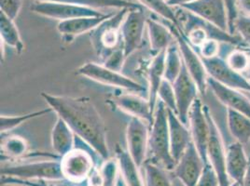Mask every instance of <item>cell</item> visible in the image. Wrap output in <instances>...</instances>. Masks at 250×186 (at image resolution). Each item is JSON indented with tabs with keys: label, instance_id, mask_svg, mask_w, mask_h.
I'll use <instances>...</instances> for the list:
<instances>
[{
	"label": "cell",
	"instance_id": "50",
	"mask_svg": "<svg viewBox=\"0 0 250 186\" xmlns=\"http://www.w3.org/2000/svg\"><path fill=\"white\" fill-rule=\"evenodd\" d=\"M246 77L249 79V81H250V70H249V72H248V74H246Z\"/></svg>",
	"mask_w": 250,
	"mask_h": 186
},
{
	"label": "cell",
	"instance_id": "10",
	"mask_svg": "<svg viewBox=\"0 0 250 186\" xmlns=\"http://www.w3.org/2000/svg\"><path fill=\"white\" fill-rule=\"evenodd\" d=\"M30 9L41 16L60 21L81 17H101L104 15L98 10L92 8L51 1H36Z\"/></svg>",
	"mask_w": 250,
	"mask_h": 186
},
{
	"label": "cell",
	"instance_id": "51",
	"mask_svg": "<svg viewBox=\"0 0 250 186\" xmlns=\"http://www.w3.org/2000/svg\"><path fill=\"white\" fill-rule=\"evenodd\" d=\"M230 186H240L239 184H237V183H232Z\"/></svg>",
	"mask_w": 250,
	"mask_h": 186
},
{
	"label": "cell",
	"instance_id": "25",
	"mask_svg": "<svg viewBox=\"0 0 250 186\" xmlns=\"http://www.w3.org/2000/svg\"><path fill=\"white\" fill-rule=\"evenodd\" d=\"M116 158L119 169L126 186H145L139 172V167L132 156L120 145L116 146Z\"/></svg>",
	"mask_w": 250,
	"mask_h": 186
},
{
	"label": "cell",
	"instance_id": "33",
	"mask_svg": "<svg viewBox=\"0 0 250 186\" xmlns=\"http://www.w3.org/2000/svg\"><path fill=\"white\" fill-rule=\"evenodd\" d=\"M141 6L153 11L159 16L170 21L173 25L180 27V21L178 20L174 9L167 3V0H137Z\"/></svg>",
	"mask_w": 250,
	"mask_h": 186
},
{
	"label": "cell",
	"instance_id": "20",
	"mask_svg": "<svg viewBox=\"0 0 250 186\" xmlns=\"http://www.w3.org/2000/svg\"><path fill=\"white\" fill-rule=\"evenodd\" d=\"M250 165V158L246 155L244 145L234 141L226 146V169L229 180L240 186Z\"/></svg>",
	"mask_w": 250,
	"mask_h": 186
},
{
	"label": "cell",
	"instance_id": "5",
	"mask_svg": "<svg viewBox=\"0 0 250 186\" xmlns=\"http://www.w3.org/2000/svg\"><path fill=\"white\" fill-rule=\"evenodd\" d=\"M130 9H122L101 22L91 32V42L96 55L104 59L122 45L121 28L125 16Z\"/></svg>",
	"mask_w": 250,
	"mask_h": 186
},
{
	"label": "cell",
	"instance_id": "35",
	"mask_svg": "<svg viewBox=\"0 0 250 186\" xmlns=\"http://www.w3.org/2000/svg\"><path fill=\"white\" fill-rule=\"evenodd\" d=\"M224 59L232 70L244 75L250 70V53L243 48L233 49Z\"/></svg>",
	"mask_w": 250,
	"mask_h": 186
},
{
	"label": "cell",
	"instance_id": "9",
	"mask_svg": "<svg viewBox=\"0 0 250 186\" xmlns=\"http://www.w3.org/2000/svg\"><path fill=\"white\" fill-rule=\"evenodd\" d=\"M171 31L174 34L175 39L181 53L182 61L187 68L188 72L189 73V74L196 83L199 93L205 94L207 88L208 87V74L202 58L200 57L197 51H195V49L188 43L180 27L174 25V28H172Z\"/></svg>",
	"mask_w": 250,
	"mask_h": 186
},
{
	"label": "cell",
	"instance_id": "8",
	"mask_svg": "<svg viewBox=\"0 0 250 186\" xmlns=\"http://www.w3.org/2000/svg\"><path fill=\"white\" fill-rule=\"evenodd\" d=\"M209 127L208 143V163L215 170L219 186H230L229 176L226 169V146L223 144L219 128L210 112L208 106H204Z\"/></svg>",
	"mask_w": 250,
	"mask_h": 186
},
{
	"label": "cell",
	"instance_id": "49",
	"mask_svg": "<svg viewBox=\"0 0 250 186\" xmlns=\"http://www.w3.org/2000/svg\"><path fill=\"white\" fill-rule=\"evenodd\" d=\"M1 186H24L20 185H14V184H1Z\"/></svg>",
	"mask_w": 250,
	"mask_h": 186
},
{
	"label": "cell",
	"instance_id": "17",
	"mask_svg": "<svg viewBox=\"0 0 250 186\" xmlns=\"http://www.w3.org/2000/svg\"><path fill=\"white\" fill-rule=\"evenodd\" d=\"M180 9L188 11L224 31H228V12L224 0H196Z\"/></svg>",
	"mask_w": 250,
	"mask_h": 186
},
{
	"label": "cell",
	"instance_id": "30",
	"mask_svg": "<svg viewBox=\"0 0 250 186\" xmlns=\"http://www.w3.org/2000/svg\"><path fill=\"white\" fill-rule=\"evenodd\" d=\"M35 1H51V2H60L83 6L92 9H104V8H113V9H141L143 6L130 2L128 0H35Z\"/></svg>",
	"mask_w": 250,
	"mask_h": 186
},
{
	"label": "cell",
	"instance_id": "32",
	"mask_svg": "<svg viewBox=\"0 0 250 186\" xmlns=\"http://www.w3.org/2000/svg\"><path fill=\"white\" fill-rule=\"evenodd\" d=\"M52 111V108H45L40 111H35L28 114H19V115H6V114H1L0 117V130H1V134L4 133H10L12 130L15 128L19 127L20 125L27 122L31 119L40 117L42 115L49 114Z\"/></svg>",
	"mask_w": 250,
	"mask_h": 186
},
{
	"label": "cell",
	"instance_id": "23",
	"mask_svg": "<svg viewBox=\"0 0 250 186\" xmlns=\"http://www.w3.org/2000/svg\"><path fill=\"white\" fill-rule=\"evenodd\" d=\"M52 146L53 151L59 157H62L75 147L76 135L61 117L57 116L52 129Z\"/></svg>",
	"mask_w": 250,
	"mask_h": 186
},
{
	"label": "cell",
	"instance_id": "12",
	"mask_svg": "<svg viewBox=\"0 0 250 186\" xmlns=\"http://www.w3.org/2000/svg\"><path fill=\"white\" fill-rule=\"evenodd\" d=\"M176 96L177 114L178 118L185 125L188 122V114L192 104L198 99L199 90L197 85L183 62L181 72L176 81L173 83Z\"/></svg>",
	"mask_w": 250,
	"mask_h": 186
},
{
	"label": "cell",
	"instance_id": "3",
	"mask_svg": "<svg viewBox=\"0 0 250 186\" xmlns=\"http://www.w3.org/2000/svg\"><path fill=\"white\" fill-rule=\"evenodd\" d=\"M181 10L183 11V23L180 24V28L188 43L194 49H199L203 43L208 39H214L220 43H226L243 49L248 47L239 36L231 35L229 32L220 29L218 26L201 19L188 11L183 9Z\"/></svg>",
	"mask_w": 250,
	"mask_h": 186
},
{
	"label": "cell",
	"instance_id": "21",
	"mask_svg": "<svg viewBox=\"0 0 250 186\" xmlns=\"http://www.w3.org/2000/svg\"><path fill=\"white\" fill-rule=\"evenodd\" d=\"M168 125H169V138L170 149L174 159L178 161L192 142L189 130L186 125L178 118L177 114L168 109Z\"/></svg>",
	"mask_w": 250,
	"mask_h": 186
},
{
	"label": "cell",
	"instance_id": "39",
	"mask_svg": "<svg viewBox=\"0 0 250 186\" xmlns=\"http://www.w3.org/2000/svg\"><path fill=\"white\" fill-rule=\"evenodd\" d=\"M125 59H126V56H125V51L123 49V46H121L111 52L104 59L103 64L108 69L120 72L124 66Z\"/></svg>",
	"mask_w": 250,
	"mask_h": 186
},
{
	"label": "cell",
	"instance_id": "19",
	"mask_svg": "<svg viewBox=\"0 0 250 186\" xmlns=\"http://www.w3.org/2000/svg\"><path fill=\"white\" fill-rule=\"evenodd\" d=\"M208 86L221 104L250 118V100L241 91L226 87L209 76Z\"/></svg>",
	"mask_w": 250,
	"mask_h": 186
},
{
	"label": "cell",
	"instance_id": "44",
	"mask_svg": "<svg viewBox=\"0 0 250 186\" xmlns=\"http://www.w3.org/2000/svg\"><path fill=\"white\" fill-rule=\"evenodd\" d=\"M226 9L228 12V31L229 34L234 35V23L239 15L238 7H237V0H224Z\"/></svg>",
	"mask_w": 250,
	"mask_h": 186
},
{
	"label": "cell",
	"instance_id": "43",
	"mask_svg": "<svg viewBox=\"0 0 250 186\" xmlns=\"http://www.w3.org/2000/svg\"><path fill=\"white\" fill-rule=\"evenodd\" d=\"M195 186H219L217 174L209 163L205 166L204 172Z\"/></svg>",
	"mask_w": 250,
	"mask_h": 186
},
{
	"label": "cell",
	"instance_id": "15",
	"mask_svg": "<svg viewBox=\"0 0 250 186\" xmlns=\"http://www.w3.org/2000/svg\"><path fill=\"white\" fill-rule=\"evenodd\" d=\"M106 103L125 114L136 117L151 126L154 120V111L149 101L135 93L116 94L107 98Z\"/></svg>",
	"mask_w": 250,
	"mask_h": 186
},
{
	"label": "cell",
	"instance_id": "24",
	"mask_svg": "<svg viewBox=\"0 0 250 186\" xmlns=\"http://www.w3.org/2000/svg\"><path fill=\"white\" fill-rule=\"evenodd\" d=\"M167 50L155 54L147 71L148 79V101L152 110L155 112L158 102V91L165 79V60Z\"/></svg>",
	"mask_w": 250,
	"mask_h": 186
},
{
	"label": "cell",
	"instance_id": "26",
	"mask_svg": "<svg viewBox=\"0 0 250 186\" xmlns=\"http://www.w3.org/2000/svg\"><path fill=\"white\" fill-rule=\"evenodd\" d=\"M146 27L148 31L150 49L154 54L166 51L176 40L173 32L156 20L147 19Z\"/></svg>",
	"mask_w": 250,
	"mask_h": 186
},
{
	"label": "cell",
	"instance_id": "18",
	"mask_svg": "<svg viewBox=\"0 0 250 186\" xmlns=\"http://www.w3.org/2000/svg\"><path fill=\"white\" fill-rule=\"evenodd\" d=\"M204 106L205 104H202L199 99L194 102L188 114V125L192 142L197 148L204 162L208 164L209 127Z\"/></svg>",
	"mask_w": 250,
	"mask_h": 186
},
{
	"label": "cell",
	"instance_id": "16",
	"mask_svg": "<svg viewBox=\"0 0 250 186\" xmlns=\"http://www.w3.org/2000/svg\"><path fill=\"white\" fill-rule=\"evenodd\" d=\"M206 163L191 142L177 161L173 170L177 180L184 186H195L204 172Z\"/></svg>",
	"mask_w": 250,
	"mask_h": 186
},
{
	"label": "cell",
	"instance_id": "22",
	"mask_svg": "<svg viewBox=\"0 0 250 186\" xmlns=\"http://www.w3.org/2000/svg\"><path fill=\"white\" fill-rule=\"evenodd\" d=\"M112 14L113 13H108L101 17H81L68 21H59L57 24V30L61 34L64 42L70 43L76 37L94 30L101 22L109 18Z\"/></svg>",
	"mask_w": 250,
	"mask_h": 186
},
{
	"label": "cell",
	"instance_id": "2",
	"mask_svg": "<svg viewBox=\"0 0 250 186\" xmlns=\"http://www.w3.org/2000/svg\"><path fill=\"white\" fill-rule=\"evenodd\" d=\"M103 159L90 145L76 136L75 147L60 158L63 179L83 185Z\"/></svg>",
	"mask_w": 250,
	"mask_h": 186
},
{
	"label": "cell",
	"instance_id": "11",
	"mask_svg": "<svg viewBox=\"0 0 250 186\" xmlns=\"http://www.w3.org/2000/svg\"><path fill=\"white\" fill-rule=\"evenodd\" d=\"M146 20L143 8L132 9L127 12L121 28L122 45L126 58L141 47Z\"/></svg>",
	"mask_w": 250,
	"mask_h": 186
},
{
	"label": "cell",
	"instance_id": "4",
	"mask_svg": "<svg viewBox=\"0 0 250 186\" xmlns=\"http://www.w3.org/2000/svg\"><path fill=\"white\" fill-rule=\"evenodd\" d=\"M148 153L151 155L150 161L168 171L175 169L177 161L172 156L170 149L168 109L159 100L154 112V120L149 131Z\"/></svg>",
	"mask_w": 250,
	"mask_h": 186
},
{
	"label": "cell",
	"instance_id": "40",
	"mask_svg": "<svg viewBox=\"0 0 250 186\" xmlns=\"http://www.w3.org/2000/svg\"><path fill=\"white\" fill-rule=\"evenodd\" d=\"M234 29L238 32L244 43L250 47V16L239 14L234 23Z\"/></svg>",
	"mask_w": 250,
	"mask_h": 186
},
{
	"label": "cell",
	"instance_id": "34",
	"mask_svg": "<svg viewBox=\"0 0 250 186\" xmlns=\"http://www.w3.org/2000/svg\"><path fill=\"white\" fill-rule=\"evenodd\" d=\"M143 166L145 170V186H173L164 167L152 161H146Z\"/></svg>",
	"mask_w": 250,
	"mask_h": 186
},
{
	"label": "cell",
	"instance_id": "27",
	"mask_svg": "<svg viewBox=\"0 0 250 186\" xmlns=\"http://www.w3.org/2000/svg\"><path fill=\"white\" fill-rule=\"evenodd\" d=\"M227 125L229 133L236 142L245 145L250 143V118L227 108Z\"/></svg>",
	"mask_w": 250,
	"mask_h": 186
},
{
	"label": "cell",
	"instance_id": "6",
	"mask_svg": "<svg viewBox=\"0 0 250 186\" xmlns=\"http://www.w3.org/2000/svg\"><path fill=\"white\" fill-rule=\"evenodd\" d=\"M76 73L79 75L87 77L95 82L122 89L129 93H140L146 91V89L141 84L123 74L121 72L108 69L104 64L86 62L80 66Z\"/></svg>",
	"mask_w": 250,
	"mask_h": 186
},
{
	"label": "cell",
	"instance_id": "42",
	"mask_svg": "<svg viewBox=\"0 0 250 186\" xmlns=\"http://www.w3.org/2000/svg\"><path fill=\"white\" fill-rule=\"evenodd\" d=\"M197 52L202 59H211L218 57L220 54V42L208 39L202 44Z\"/></svg>",
	"mask_w": 250,
	"mask_h": 186
},
{
	"label": "cell",
	"instance_id": "38",
	"mask_svg": "<svg viewBox=\"0 0 250 186\" xmlns=\"http://www.w3.org/2000/svg\"><path fill=\"white\" fill-rule=\"evenodd\" d=\"M158 99L167 107V109L177 114V104L176 96L173 88V84L164 79L158 91Z\"/></svg>",
	"mask_w": 250,
	"mask_h": 186
},
{
	"label": "cell",
	"instance_id": "46",
	"mask_svg": "<svg viewBox=\"0 0 250 186\" xmlns=\"http://www.w3.org/2000/svg\"><path fill=\"white\" fill-rule=\"evenodd\" d=\"M196 0H167V3L173 8L175 7H181L185 4H188V3H191V2H194Z\"/></svg>",
	"mask_w": 250,
	"mask_h": 186
},
{
	"label": "cell",
	"instance_id": "36",
	"mask_svg": "<svg viewBox=\"0 0 250 186\" xmlns=\"http://www.w3.org/2000/svg\"><path fill=\"white\" fill-rule=\"evenodd\" d=\"M1 184H14L24 186H83V185L71 183L64 179L47 181V180H21L11 177H1Z\"/></svg>",
	"mask_w": 250,
	"mask_h": 186
},
{
	"label": "cell",
	"instance_id": "47",
	"mask_svg": "<svg viewBox=\"0 0 250 186\" xmlns=\"http://www.w3.org/2000/svg\"><path fill=\"white\" fill-rule=\"evenodd\" d=\"M241 186H250V165H249V168L247 170L246 176L244 178V182Z\"/></svg>",
	"mask_w": 250,
	"mask_h": 186
},
{
	"label": "cell",
	"instance_id": "29",
	"mask_svg": "<svg viewBox=\"0 0 250 186\" xmlns=\"http://www.w3.org/2000/svg\"><path fill=\"white\" fill-rule=\"evenodd\" d=\"M0 37L4 45L14 49L18 54L24 51V44L14 21L2 13H0Z\"/></svg>",
	"mask_w": 250,
	"mask_h": 186
},
{
	"label": "cell",
	"instance_id": "28",
	"mask_svg": "<svg viewBox=\"0 0 250 186\" xmlns=\"http://www.w3.org/2000/svg\"><path fill=\"white\" fill-rule=\"evenodd\" d=\"M29 144L19 135L1 134V155L4 157L17 159L28 154Z\"/></svg>",
	"mask_w": 250,
	"mask_h": 186
},
{
	"label": "cell",
	"instance_id": "45",
	"mask_svg": "<svg viewBox=\"0 0 250 186\" xmlns=\"http://www.w3.org/2000/svg\"><path fill=\"white\" fill-rule=\"evenodd\" d=\"M237 7H239L242 14L250 16V0H237Z\"/></svg>",
	"mask_w": 250,
	"mask_h": 186
},
{
	"label": "cell",
	"instance_id": "14",
	"mask_svg": "<svg viewBox=\"0 0 250 186\" xmlns=\"http://www.w3.org/2000/svg\"><path fill=\"white\" fill-rule=\"evenodd\" d=\"M209 77L238 91L250 93V83L246 75L232 70L224 58L218 56L211 59H202Z\"/></svg>",
	"mask_w": 250,
	"mask_h": 186
},
{
	"label": "cell",
	"instance_id": "31",
	"mask_svg": "<svg viewBox=\"0 0 250 186\" xmlns=\"http://www.w3.org/2000/svg\"><path fill=\"white\" fill-rule=\"evenodd\" d=\"M183 61L176 40L168 48L165 60V79L170 83L175 82L181 72Z\"/></svg>",
	"mask_w": 250,
	"mask_h": 186
},
{
	"label": "cell",
	"instance_id": "41",
	"mask_svg": "<svg viewBox=\"0 0 250 186\" xmlns=\"http://www.w3.org/2000/svg\"><path fill=\"white\" fill-rule=\"evenodd\" d=\"M21 9V0H0V13L12 21H15L18 17Z\"/></svg>",
	"mask_w": 250,
	"mask_h": 186
},
{
	"label": "cell",
	"instance_id": "13",
	"mask_svg": "<svg viewBox=\"0 0 250 186\" xmlns=\"http://www.w3.org/2000/svg\"><path fill=\"white\" fill-rule=\"evenodd\" d=\"M148 124L136 117H131L126 129L127 151L139 167L145 164L148 152Z\"/></svg>",
	"mask_w": 250,
	"mask_h": 186
},
{
	"label": "cell",
	"instance_id": "37",
	"mask_svg": "<svg viewBox=\"0 0 250 186\" xmlns=\"http://www.w3.org/2000/svg\"><path fill=\"white\" fill-rule=\"evenodd\" d=\"M101 186H116L118 183L119 165L116 159H106L99 166Z\"/></svg>",
	"mask_w": 250,
	"mask_h": 186
},
{
	"label": "cell",
	"instance_id": "7",
	"mask_svg": "<svg viewBox=\"0 0 250 186\" xmlns=\"http://www.w3.org/2000/svg\"><path fill=\"white\" fill-rule=\"evenodd\" d=\"M1 175L21 180H62L60 158L40 162L5 165L1 167Z\"/></svg>",
	"mask_w": 250,
	"mask_h": 186
},
{
	"label": "cell",
	"instance_id": "48",
	"mask_svg": "<svg viewBox=\"0 0 250 186\" xmlns=\"http://www.w3.org/2000/svg\"><path fill=\"white\" fill-rule=\"evenodd\" d=\"M126 186V185L125 184V182H124V180L122 179V176H121V177H119V179H118V183H117V186Z\"/></svg>",
	"mask_w": 250,
	"mask_h": 186
},
{
	"label": "cell",
	"instance_id": "1",
	"mask_svg": "<svg viewBox=\"0 0 250 186\" xmlns=\"http://www.w3.org/2000/svg\"><path fill=\"white\" fill-rule=\"evenodd\" d=\"M52 111L69 126L74 133L91 145L103 160L109 158L106 128L89 97H71L42 93Z\"/></svg>",
	"mask_w": 250,
	"mask_h": 186
}]
</instances>
